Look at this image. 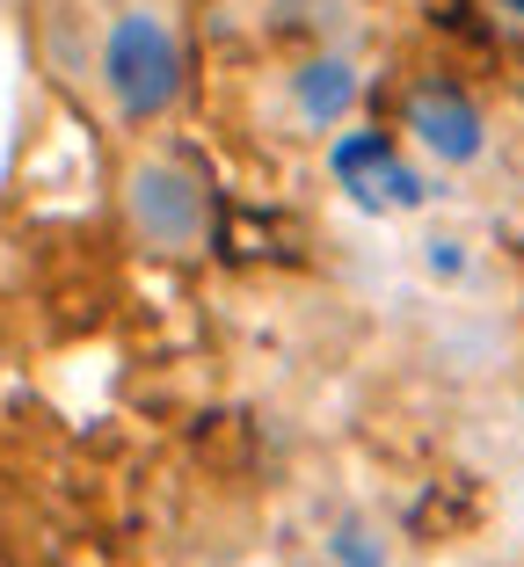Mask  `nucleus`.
<instances>
[{"label": "nucleus", "instance_id": "obj_1", "mask_svg": "<svg viewBox=\"0 0 524 567\" xmlns=\"http://www.w3.org/2000/svg\"><path fill=\"white\" fill-rule=\"evenodd\" d=\"M110 87H117L124 110H161L175 95V44L161 37V22L146 16H124L117 37H110Z\"/></svg>", "mask_w": 524, "mask_h": 567}, {"label": "nucleus", "instance_id": "obj_4", "mask_svg": "<svg viewBox=\"0 0 524 567\" xmlns=\"http://www.w3.org/2000/svg\"><path fill=\"white\" fill-rule=\"evenodd\" d=\"M517 8H524V0H517Z\"/></svg>", "mask_w": 524, "mask_h": 567}, {"label": "nucleus", "instance_id": "obj_3", "mask_svg": "<svg viewBox=\"0 0 524 567\" xmlns=\"http://www.w3.org/2000/svg\"><path fill=\"white\" fill-rule=\"evenodd\" d=\"M415 124H423V138L438 153H452V161H466V153L481 146V124H474V110H466V102L423 95V102H415Z\"/></svg>", "mask_w": 524, "mask_h": 567}, {"label": "nucleus", "instance_id": "obj_2", "mask_svg": "<svg viewBox=\"0 0 524 567\" xmlns=\"http://www.w3.org/2000/svg\"><path fill=\"white\" fill-rule=\"evenodd\" d=\"M336 175L364 204H415V175L387 153V138H350V146H336Z\"/></svg>", "mask_w": 524, "mask_h": 567}]
</instances>
